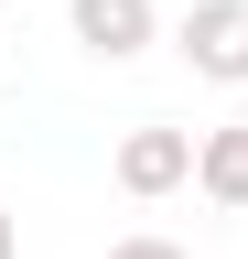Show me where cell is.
Returning a JSON list of instances; mask_svg holds the SVG:
<instances>
[{"mask_svg":"<svg viewBox=\"0 0 248 259\" xmlns=\"http://www.w3.org/2000/svg\"><path fill=\"white\" fill-rule=\"evenodd\" d=\"M194 184L227 216H248V130H205V141H194Z\"/></svg>","mask_w":248,"mask_h":259,"instance_id":"cell-4","label":"cell"},{"mask_svg":"<svg viewBox=\"0 0 248 259\" xmlns=\"http://www.w3.org/2000/svg\"><path fill=\"white\" fill-rule=\"evenodd\" d=\"M173 44H183V65L205 87H248V0H194Z\"/></svg>","mask_w":248,"mask_h":259,"instance_id":"cell-1","label":"cell"},{"mask_svg":"<svg viewBox=\"0 0 248 259\" xmlns=\"http://www.w3.org/2000/svg\"><path fill=\"white\" fill-rule=\"evenodd\" d=\"M108 259H183V248H173V238H119Z\"/></svg>","mask_w":248,"mask_h":259,"instance_id":"cell-5","label":"cell"},{"mask_svg":"<svg viewBox=\"0 0 248 259\" xmlns=\"http://www.w3.org/2000/svg\"><path fill=\"white\" fill-rule=\"evenodd\" d=\"M11 248H22V227H11V205H0V259H11Z\"/></svg>","mask_w":248,"mask_h":259,"instance_id":"cell-6","label":"cell"},{"mask_svg":"<svg viewBox=\"0 0 248 259\" xmlns=\"http://www.w3.org/2000/svg\"><path fill=\"white\" fill-rule=\"evenodd\" d=\"M173 184H194V130L140 119L130 141H119V194H173Z\"/></svg>","mask_w":248,"mask_h":259,"instance_id":"cell-2","label":"cell"},{"mask_svg":"<svg viewBox=\"0 0 248 259\" xmlns=\"http://www.w3.org/2000/svg\"><path fill=\"white\" fill-rule=\"evenodd\" d=\"M151 0H76V44L86 54H108V65H130V54H151Z\"/></svg>","mask_w":248,"mask_h":259,"instance_id":"cell-3","label":"cell"}]
</instances>
